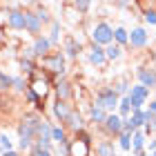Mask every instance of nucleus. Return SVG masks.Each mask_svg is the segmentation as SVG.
Instances as JSON below:
<instances>
[{
  "label": "nucleus",
  "instance_id": "nucleus-1",
  "mask_svg": "<svg viewBox=\"0 0 156 156\" xmlns=\"http://www.w3.org/2000/svg\"><path fill=\"white\" fill-rule=\"evenodd\" d=\"M118 103H120V96L112 89V85L101 87L96 91V96H94V105H96V107H101V109H105L107 114L118 112Z\"/></svg>",
  "mask_w": 156,
  "mask_h": 156
},
{
  "label": "nucleus",
  "instance_id": "nucleus-2",
  "mask_svg": "<svg viewBox=\"0 0 156 156\" xmlns=\"http://www.w3.org/2000/svg\"><path fill=\"white\" fill-rule=\"evenodd\" d=\"M42 67L49 72V76H54L56 80L58 78H65V74H67V65H65V54L60 51H51L49 56H45V58H40L38 60Z\"/></svg>",
  "mask_w": 156,
  "mask_h": 156
},
{
  "label": "nucleus",
  "instance_id": "nucleus-3",
  "mask_svg": "<svg viewBox=\"0 0 156 156\" xmlns=\"http://www.w3.org/2000/svg\"><path fill=\"white\" fill-rule=\"evenodd\" d=\"M89 40H91V45L109 47L112 42H114V27H112L107 20H98L89 31Z\"/></svg>",
  "mask_w": 156,
  "mask_h": 156
},
{
  "label": "nucleus",
  "instance_id": "nucleus-4",
  "mask_svg": "<svg viewBox=\"0 0 156 156\" xmlns=\"http://www.w3.org/2000/svg\"><path fill=\"white\" fill-rule=\"evenodd\" d=\"M129 103H132V112L134 109H143V105L147 103V98H150V89L143 87V85H132L129 87Z\"/></svg>",
  "mask_w": 156,
  "mask_h": 156
},
{
  "label": "nucleus",
  "instance_id": "nucleus-5",
  "mask_svg": "<svg viewBox=\"0 0 156 156\" xmlns=\"http://www.w3.org/2000/svg\"><path fill=\"white\" fill-rule=\"evenodd\" d=\"M101 129H103V134L107 138H114L116 140V136L123 132V118H120L116 112H114V114H107V118H105V123H103Z\"/></svg>",
  "mask_w": 156,
  "mask_h": 156
},
{
  "label": "nucleus",
  "instance_id": "nucleus-6",
  "mask_svg": "<svg viewBox=\"0 0 156 156\" xmlns=\"http://www.w3.org/2000/svg\"><path fill=\"white\" fill-rule=\"evenodd\" d=\"M42 23H40V18H38V13L34 11V9H25V31L27 34H31L34 38L40 36L42 34Z\"/></svg>",
  "mask_w": 156,
  "mask_h": 156
},
{
  "label": "nucleus",
  "instance_id": "nucleus-7",
  "mask_svg": "<svg viewBox=\"0 0 156 156\" xmlns=\"http://www.w3.org/2000/svg\"><path fill=\"white\" fill-rule=\"evenodd\" d=\"M54 94H56V101H65V103H72L74 98V87L67 78H58L54 83Z\"/></svg>",
  "mask_w": 156,
  "mask_h": 156
},
{
  "label": "nucleus",
  "instance_id": "nucleus-8",
  "mask_svg": "<svg viewBox=\"0 0 156 156\" xmlns=\"http://www.w3.org/2000/svg\"><path fill=\"white\" fill-rule=\"evenodd\" d=\"M136 78H138V85H143L147 89H156V69L154 67L140 65L136 69Z\"/></svg>",
  "mask_w": 156,
  "mask_h": 156
},
{
  "label": "nucleus",
  "instance_id": "nucleus-9",
  "mask_svg": "<svg viewBox=\"0 0 156 156\" xmlns=\"http://www.w3.org/2000/svg\"><path fill=\"white\" fill-rule=\"evenodd\" d=\"M150 45V34L145 27H134L129 31V47L132 49H145Z\"/></svg>",
  "mask_w": 156,
  "mask_h": 156
},
{
  "label": "nucleus",
  "instance_id": "nucleus-10",
  "mask_svg": "<svg viewBox=\"0 0 156 156\" xmlns=\"http://www.w3.org/2000/svg\"><path fill=\"white\" fill-rule=\"evenodd\" d=\"M87 60H89V65H94L96 69H105V67H107V58H105V47H98V45H91V42H89Z\"/></svg>",
  "mask_w": 156,
  "mask_h": 156
},
{
  "label": "nucleus",
  "instance_id": "nucleus-11",
  "mask_svg": "<svg viewBox=\"0 0 156 156\" xmlns=\"http://www.w3.org/2000/svg\"><path fill=\"white\" fill-rule=\"evenodd\" d=\"M83 51V42L78 40L76 36H65L62 38V54H65V58H78Z\"/></svg>",
  "mask_w": 156,
  "mask_h": 156
},
{
  "label": "nucleus",
  "instance_id": "nucleus-12",
  "mask_svg": "<svg viewBox=\"0 0 156 156\" xmlns=\"http://www.w3.org/2000/svg\"><path fill=\"white\" fill-rule=\"evenodd\" d=\"M85 125H87V120H85V116H83L76 107H74L72 114H69V118L65 120V123H62V127H65L67 132H74V134L83 132V129H85Z\"/></svg>",
  "mask_w": 156,
  "mask_h": 156
},
{
  "label": "nucleus",
  "instance_id": "nucleus-13",
  "mask_svg": "<svg viewBox=\"0 0 156 156\" xmlns=\"http://www.w3.org/2000/svg\"><path fill=\"white\" fill-rule=\"evenodd\" d=\"M72 112H74V105H72V103H65V101H54V105H51V114H54V118L58 120L60 125L69 118V114H72Z\"/></svg>",
  "mask_w": 156,
  "mask_h": 156
},
{
  "label": "nucleus",
  "instance_id": "nucleus-14",
  "mask_svg": "<svg viewBox=\"0 0 156 156\" xmlns=\"http://www.w3.org/2000/svg\"><path fill=\"white\" fill-rule=\"evenodd\" d=\"M7 25L13 31H25V9H9L7 11Z\"/></svg>",
  "mask_w": 156,
  "mask_h": 156
},
{
  "label": "nucleus",
  "instance_id": "nucleus-15",
  "mask_svg": "<svg viewBox=\"0 0 156 156\" xmlns=\"http://www.w3.org/2000/svg\"><path fill=\"white\" fill-rule=\"evenodd\" d=\"M31 47H34V51H36V58H38V60L45 58V56H49V54H51V49H54L51 42H49V38L45 36V34H40V36L34 38Z\"/></svg>",
  "mask_w": 156,
  "mask_h": 156
},
{
  "label": "nucleus",
  "instance_id": "nucleus-16",
  "mask_svg": "<svg viewBox=\"0 0 156 156\" xmlns=\"http://www.w3.org/2000/svg\"><path fill=\"white\" fill-rule=\"evenodd\" d=\"M91 154V143L83 138H72L69 140V156H89Z\"/></svg>",
  "mask_w": 156,
  "mask_h": 156
},
{
  "label": "nucleus",
  "instance_id": "nucleus-17",
  "mask_svg": "<svg viewBox=\"0 0 156 156\" xmlns=\"http://www.w3.org/2000/svg\"><path fill=\"white\" fill-rule=\"evenodd\" d=\"M29 89L40 98V101H45L47 94H49V83H47L42 76H31V80H29Z\"/></svg>",
  "mask_w": 156,
  "mask_h": 156
},
{
  "label": "nucleus",
  "instance_id": "nucleus-18",
  "mask_svg": "<svg viewBox=\"0 0 156 156\" xmlns=\"http://www.w3.org/2000/svg\"><path fill=\"white\" fill-rule=\"evenodd\" d=\"M145 145H147V136L143 129H136L132 134V154L134 156H140L145 154Z\"/></svg>",
  "mask_w": 156,
  "mask_h": 156
},
{
  "label": "nucleus",
  "instance_id": "nucleus-19",
  "mask_svg": "<svg viewBox=\"0 0 156 156\" xmlns=\"http://www.w3.org/2000/svg\"><path fill=\"white\" fill-rule=\"evenodd\" d=\"M105 118H107V112L96 107V105H91V107L87 109V123L89 125H96V127H103Z\"/></svg>",
  "mask_w": 156,
  "mask_h": 156
},
{
  "label": "nucleus",
  "instance_id": "nucleus-20",
  "mask_svg": "<svg viewBox=\"0 0 156 156\" xmlns=\"http://www.w3.org/2000/svg\"><path fill=\"white\" fill-rule=\"evenodd\" d=\"M49 42H51V47L56 45H60V38H62V25H60V20L58 18H54V23L49 25Z\"/></svg>",
  "mask_w": 156,
  "mask_h": 156
},
{
  "label": "nucleus",
  "instance_id": "nucleus-21",
  "mask_svg": "<svg viewBox=\"0 0 156 156\" xmlns=\"http://www.w3.org/2000/svg\"><path fill=\"white\" fill-rule=\"evenodd\" d=\"M114 145H116V140H112V138L98 140L96 143V156H116L114 154Z\"/></svg>",
  "mask_w": 156,
  "mask_h": 156
},
{
  "label": "nucleus",
  "instance_id": "nucleus-22",
  "mask_svg": "<svg viewBox=\"0 0 156 156\" xmlns=\"http://www.w3.org/2000/svg\"><path fill=\"white\" fill-rule=\"evenodd\" d=\"M51 143H56V145L69 143L67 129H65V127H62V125H51Z\"/></svg>",
  "mask_w": 156,
  "mask_h": 156
},
{
  "label": "nucleus",
  "instance_id": "nucleus-23",
  "mask_svg": "<svg viewBox=\"0 0 156 156\" xmlns=\"http://www.w3.org/2000/svg\"><path fill=\"white\" fill-rule=\"evenodd\" d=\"M123 47L116 45V42H112L109 47H105V58H107V62H114V60H120L123 58Z\"/></svg>",
  "mask_w": 156,
  "mask_h": 156
},
{
  "label": "nucleus",
  "instance_id": "nucleus-24",
  "mask_svg": "<svg viewBox=\"0 0 156 156\" xmlns=\"http://www.w3.org/2000/svg\"><path fill=\"white\" fill-rule=\"evenodd\" d=\"M114 42L116 45H120V47H127L129 45V31L125 29V27H114Z\"/></svg>",
  "mask_w": 156,
  "mask_h": 156
},
{
  "label": "nucleus",
  "instance_id": "nucleus-25",
  "mask_svg": "<svg viewBox=\"0 0 156 156\" xmlns=\"http://www.w3.org/2000/svg\"><path fill=\"white\" fill-rule=\"evenodd\" d=\"M129 87H132V85H129V80H127V78H118V80H114V83H112V89H114L120 98L129 94Z\"/></svg>",
  "mask_w": 156,
  "mask_h": 156
},
{
  "label": "nucleus",
  "instance_id": "nucleus-26",
  "mask_svg": "<svg viewBox=\"0 0 156 156\" xmlns=\"http://www.w3.org/2000/svg\"><path fill=\"white\" fill-rule=\"evenodd\" d=\"M29 89V80L20 74V76H13V85H11V91H16V94H25V91Z\"/></svg>",
  "mask_w": 156,
  "mask_h": 156
},
{
  "label": "nucleus",
  "instance_id": "nucleus-27",
  "mask_svg": "<svg viewBox=\"0 0 156 156\" xmlns=\"http://www.w3.org/2000/svg\"><path fill=\"white\" fill-rule=\"evenodd\" d=\"M143 20H145V25L156 27V7L154 5H143Z\"/></svg>",
  "mask_w": 156,
  "mask_h": 156
},
{
  "label": "nucleus",
  "instance_id": "nucleus-28",
  "mask_svg": "<svg viewBox=\"0 0 156 156\" xmlns=\"http://www.w3.org/2000/svg\"><path fill=\"white\" fill-rule=\"evenodd\" d=\"M116 145H118L123 152H132V134L120 132L118 136H116Z\"/></svg>",
  "mask_w": 156,
  "mask_h": 156
},
{
  "label": "nucleus",
  "instance_id": "nucleus-29",
  "mask_svg": "<svg viewBox=\"0 0 156 156\" xmlns=\"http://www.w3.org/2000/svg\"><path fill=\"white\" fill-rule=\"evenodd\" d=\"M129 120H132V125L136 127V129H143L145 127V109H134Z\"/></svg>",
  "mask_w": 156,
  "mask_h": 156
},
{
  "label": "nucleus",
  "instance_id": "nucleus-30",
  "mask_svg": "<svg viewBox=\"0 0 156 156\" xmlns=\"http://www.w3.org/2000/svg\"><path fill=\"white\" fill-rule=\"evenodd\" d=\"M72 7L76 9V13H89L94 2H89V0H76V2H72Z\"/></svg>",
  "mask_w": 156,
  "mask_h": 156
},
{
  "label": "nucleus",
  "instance_id": "nucleus-31",
  "mask_svg": "<svg viewBox=\"0 0 156 156\" xmlns=\"http://www.w3.org/2000/svg\"><path fill=\"white\" fill-rule=\"evenodd\" d=\"M11 85H13V76L0 72V91H11Z\"/></svg>",
  "mask_w": 156,
  "mask_h": 156
},
{
  "label": "nucleus",
  "instance_id": "nucleus-32",
  "mask_svg": "<svg viewBox=\"0 0 156 156\" xmlns=\"http://www.w3.org/2000/svg\"><path fill=\"white\" fill-rule=\"evenodd\" d=\"M0 147H2V152H11L13 150V143H11L9 134H0Z\"/></svg>",
  "mask_w": 156,
  "mask_h": 156
},
{
  "label": "nucleus",
  "instance_id": "nucleus-33",
  "mask_svg": "<svg viewBox=\"0 0 156 156\" xmlns=\"http://www.w3.org/2000/svg\"><path fill=\"white\" fill-rule=\"evenodd\" d=\"M20 54H23L20 58H27V60H38V58H36V51H34V47H31V45L23 47V51H20Z\"/></svg>",
  "mask_w": 156,
  "mask_h": 156
},
{
  "label": "nucleus",
  "instance_id": "nucleus-34",
  "mask_svg": "<svg viewBox=\"0 0 156 156\" xmlns=\"http://www.w3.org/2000/svg\"><path fill=\"white\" fill-rule=\"evenodd\" d=\"M145 152H147V154H154V152H156V138H150V140H147Z\"/></svg>",
  "mask_w": 156,
  "mask_h": 156
},
{
  "label": "nucleus",
  "instance_id": "nucleus-35",
  "mask_svg": "<svg viewBox=\"0 0 156 156\" xmlns=\"http://www.w3.org/2000/svg\"><path fill=\"white\" fill-rule=\"evenodd\" d=\"M114 7L116 9H129V7H134L132 2H114Z\"/></svg>",
  "mask_w": 156,
  "mask_h": 156
},
{
  "label": "nucleus",
  "instance_id": "nucleus-36",
  "mask_svg": "<svg viewBox=\"0 0 156 156\" xmlns=\"http://www.w3.org/2000/svg\"><path fill=\"white\" fill-rule=\"evenodd\" d=\"M150 112H152V114H156V98H152V101H150Z\"/></svg>",
  "mask_w": 156,
  "mask_h": 156
},
{
  "label": "nucleus",
  "instance_id": "nucleus-37",
  "mask_svg": "<svg viewBox=\"0 0 156 156\" xmlns=\"http://www.w3.org/2000/svg\"><path fill=\"white\" fill-rule=\"evenodd\" d=\"M150 58H152V67L156 69V49H154V51H152V56H150Z\"/></svg>",
  "mask_w": 156,
  "mask_h": 156
},
{
  "label": "nucleus",
  "instance_id": "nucleus-38",
  "mask_svg": "<svg viewBox=\"0 0 156 156\" xmlns=\"http://www.w3.org/2000/svg\"><path fill=\"white\" fill-rule=\"evenodd\" d=\"M2 156H20L16 150H11V152H2Z\"/></svg>",
  "mask_w": 156,
  "mask_h": 156
},
{
  "label": "nucleus",
  "instance_id": "nucleus-39",
  "mask_svg": "<svg viewBox=\"0 0 156 156\" xmlns=\"http://www.w3.org/2000/svg\"><path fill=\"white\" fill-rule=\"evenodd\" d=\"M36 156H54V152H38Z\"/></svg>",
  "mask_w": 156,
  "mask_h": 156
},
{
  "label": "nucleus",
  "instance_id": "nucleus-40",
  "mask_svg": "<svg viewBox=\"0 0 156 156\" xmlns=\"http://www.w3.org/2000/svg\"><path fill=\"white\" fill-rule=\"evenodd\" d=\"M140 156H147V152H145V154H140Z\"/></svg>",
  "mask_w": 156,
  "mask_h": 156
},
{
  "label": "nucleus",
  "instance_id": "nucleus-41",
  "mask_svg": "<svg viewBox=\"0 0 156 156\" xmlns=\"http://www.w3.org/2000/svg\"><path fill=\"white\" fill-rule=\"evenodd\" d=\"M154 7H156V2H154Z\"/></svg>",
  "mask_w": 156,
  "mask_h": 156
},
{
  "label": "nucleus",
  "instance_id": "nucleus-42",
  "mask_svg": "<svg viewBox=\"0 0 156 156\" xmlns=\"http://www.w3.org/2000/svg\"><path fill=\"white\" fill-rule=\"evenodd\" d=\"M116 156H118V154H116Z\"/></svg>",
  "mask_w": 156,
  "mask_h": 156
}]
</instances>
